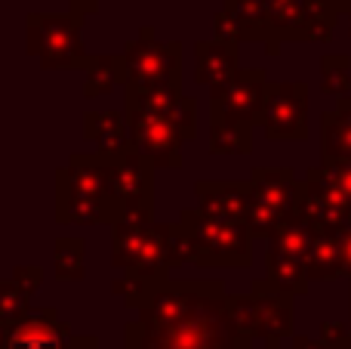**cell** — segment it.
I'll use <instances>...</instances> for the list:
<instances>
[{"instance_id": "cell-1", "label": "cell", "mask_w": 351, "mask_h": 349, "mask_svg": "<svg viewBox=\"0 0 351 349\" xmlns=\"http://www.w3.org/2000/svg\"><path fill=\"white\" fill-rule=\"evenodd\" d=\"M228 315L219 278H164L127 325V349H250Z\"/></svg>"}, {"instance_id": "cell-2", "label": "cell", "mask_w": 351, "mask_h": 349, "mask_svg": "<svg viewBox=\"0 0 351 349\" xmlns=\"http://www.w3.org/2000/svg\"><path fill=\"white\" fill-rule=\"evenodd\" d=\"M56 216L62 223H114L117 204L111 195L108 161L102 152L77 155L59 170L56 183Z\"/></svg>"}, {"instance_id": "cell-3", "label": "cell", "mask_w": 351, "mask_h": 349, "mask_svg": "<svg viewBox=\"0 0 351 349\" xmlns=\"http://www.w3.org/2000/svg\"><path fill=\"white\" fill-rule=\"evenodd\" d=\"M179 226L188 238V263L200 269H247L253 263V235L241 220L206 216L197 207L182 210Z\"/></svg>"}, {"instance_id": "cell-4", "label": "cell", "mask_w": 351, "mask_h": 349, "mask_svg": "<svg viewBox=\"0 0 351 349\" xmlns=\"http://www.w3.org/2000/svg\"><path fill=\"white\" fill-rule=\"evenodd\" d=\"M111 263L127 275L167 278V223H154V210L121 214L111 223Z\"/></svg>"}, {"instance_id": "cell-5", "label": "cell", "mask_w": 351, "mask_h": 349, "mask_svg": "<svg viewBox=\"0 0 351 349\" xmlns=\"http://www.w3.org/2000/svg\"><path fill=\"white\" fill-rule=\"evenodd\" d=\"M247 229L253 238H271L302 207V177L293 167H253L250 170Z\"/></svg>"}, {"instance_id": "cell-6", "label": "cell", "mask_w": 351, "mask_h": 349, "mask_svg": "<svg viewBox=\"0 0 351 349\" xmlns=\"http://www.w3.org/2000/svg\"><path fill=\"white\" fill-rule=\"evenodd\" d=\"M268 6V56H278L280 43H327L339 10L330 0H265Z\"/></svg>"}, {"instance_id": "cell-7", "label": "cell", "mask_w": 351, "mask_h": 349, "mask_svg": "<svg viewBox=\"0 0 351 349\" xmlns=\"http://www.w3.org/2000/svg\"><path fill=\"white\" fill-rule=\"evenodd\" d=\"M315 232L317 229H311L308 223L302 220V214H296L268 238L265 278L271 288L284 291V294H290V297L308 294L311 282H308V275H305V260H308Z\"/></svg>"}, {"instance_id": "cell-8", "label": "cell", "mask_w": 351, "mask_h": 349, "mask_svg": "<svg viewBox=\"0 0 351 349\" xmlns=\"http://www.w3.org/2000/svg\"><path fill=\"white\" fill-rule=\"evenodd\" d=\"M77 12H34L28 16V53L43 62V68H86L90 56L84 49Z\"/></svg>"}, {"instance_id": "cell-9", "label": "cell", "mask_w": 351, "mask_h": 349, "mask_svg": "<svg viewBox=\"0 0 351 349\" xmlns=\"http://www.w3.org/2000/svg\"><path fill=\"white\" fill-rule=\"evenodd\" d=\"M123 59V84L130 90L154 87L164 80H179L182 74V43L179 41H158L154 28L145 25L136 41L127 43L121 53Z\"/></svg>"}, {"instance_id": "cell-10", "label": "cell", "mask_w": 351, "mask_h": 349, "mask_svg": "<svg viewBox=\"0 0 351 349\" xmlns=\"http://www.w3.org/2000/svg\"><path fill=\"white\" fill-rule=\"evenodd\" d=\"M259 127L268 142L308 139V84H299V80L271 84L268 80Z\"/></svg>"}, {"instance_id": "cell-11", "label": "cell", "mask_w": 351, "mask_h": 349, "mask_svg": "<svg viewBox=\"0 0 351 349\" xmlns=\"http://www.w3.org/2000/svg\"><path fill=\"white\" fill-rule=\"evenodd\" d=\"M108 161L111 195L117 204V216L133 210H154V164L136 148L102 152Z\"/></svg>"}, {"instance_id": "cell-12", "label": "cell", "mask_w": 351, "mask_h": 349, "mask_svg": "<svg viewBox=\"0 0 351 349\" xmlns=\"http://www.w3.org/2000/svg\"><path fill=\"white\" fill-rule=\"evenodd\" d=\"M130 130V148L145 155L154 167L176 170L182 167L185 136L176 127L173 115H145V111H123Z\"/></svg>"}, {"instance_id": "cell-13", "label": "cell", "mask_w": 351, "mask_h": 349, "mask_svg": "<svg viewBox=\"0 0 351 349\" xmlns=\"http://www.w3.org/2000/svg\"><path fill=\"white\" fill-rule=\"evenodd\" d=\"M265 87H268L265 68H237V74L228 84L210 93V115L256 127L262 105H265Z\"/></svg>"}, {"instance_id": "cell-14", "label": "cell", "mask_w": 351, "mask_h": 349, "mask_svg": "<svg viewBox=\"0 0 351 349\" xmlns=\"http://www.w3.org/2000/svg\"><path fill=\"white\" fill-rule=\"evenodd\" d=\"M299 214L317 232L321 229H342L346 223H351V204L333 189L321 164L308 167L302 177V207H299Z\"/></svg>"}, {"instance_id": "cell-15", "label": "cell", "mask_w": 351, "mask_h": 349, "mask_svg": "<svg viewBox=\"0 0 351 349\" xmlns=\"http://www.w3.org/2000/svg\"><path fill=\"white\" fill-rule=\"evenodd\" d=\"M253 303H256V325H259V340L265 349H280V340L293 337V325H296V297L284 294V291L271 288L268 278L253 282Z\"/></svg>"}, {"instance_id": "cell-16", "label": "cell", "mask_w": 351, "mask_h": 349, "mask_svg": "<svg viewBox=\"0 0 351 349\" xmlns=\"http://www.w3.org/2000/svg\"><path fill=\"white\" fill-rule=\"evenodd\" d=\"M241 43L225 41V37H210V41L194 43V80L206 87V93L225 87L241 68Z\"/></svg>"}, {"instance_id": "cell-17", "label": "cell", "mask_w": 351, "mask_h": 349, "mask_svg": "<svg viewBox=\"0 0 351 349\" xmlns=\"http://www.w3.org/2000/svg\"><path fill=\"white\" fill-rule=\"evenodd\" d=\"M68 328L56 319L53 309L34 315H22L3 334V349H65Z\"/></svg>"}, {"instance_id": "cell-18", "label": "cell", "mask_w": 351, "mask_h": 349, "mask_svg": "<svg viewBox=\"0 0 351 349\" xmlns=\"http://www.w3.org/2000/svg\"><path fill=\"white\" fill-rule=\"evenodd\" d=\"M197 210L219 220H241L247 223L250 207V185L247 183H222V179H200L194 183Z\"/></svg>"}, {"instance_id": "cell-19", "label": "cell", "mask_w": 351, "mask_h": 349, "mask_svg": "<svg viewBox=\"0 0 351 349\" xmlns=\"http://www.w3.org/2000/svg\"><path fill=\"white\" fill-rule=\"evenodd\" d=\"M351 158V99L342 96L321 115V161Z\"/></svg>"}, {"instance_id": "cell-20", "label": "cell", "mask_w": 351, "mask_h": 349, "mask_svg": "<svg viewBox=\"0 0 351 349\" xmlns=\"http://www.w3.org/2000/svg\"><path fill=\"white\" fill-rule=\"evenodd\" d=\"M305 275L308 282H336L342 275V241L339 229H321L315 232L308 260H305Z\"/></svg>"}, {"instance_id": "cell-21", "label": "cell", "mask_w": 351, "mask_h": 349, "mask_svg": "<svg viewBox=\"0 0 351 349\" xmlns=\"http://www.w3.org/2000/svg\"><path fill=\"white\" fill-rule=\"evenodd\" d=\"M86 130L84 136L99 148V152H121L130 146V130H127V115L123 111H90L84 117Z\"/></svg>"}, {"instance_id": "cell-22", "label": "cell", "mask_w": 351, "mask_h": 349, "mask_svg": "<svg viewBox=\"0 0 351 349\" xmlns=\"http://www.w3.org/2000/svg\"><path fill=\"white\" fill-rule=\"evenodd\" d=\"M210 152L213 155H250L253 152V127L241 121L210 115Z\"/></svg>"}, {"instance_id": "cell-23", "label": "cell", "mask_w": 351, "mask_h": 349, "mask_svg": "<svg viewBox=\"0 0 351 349\" xmlns=\"http://www.w3.org/2000/svg\"><path fill=\"white\" fill-rule=\"evenodd\" d=\"M117 84H123V59L121 56H90L86 62V99H99L111 93Z\"/></svg>"}, {"instance_id": "cell-24", "label": "cell", "mask_w": 351, "mask_h": 349, "mask_svg": "<svg viewBox=\"0 0 351 349\" xmlns=\"http://www.w3.org/2000/svg\"><path fill=\"white\" fill-rule=\"evenodd\" d=\"M321 90L327 96H348L351 90V59L339 53L321 56Z\"/></svg>"}, {"instance_id": "cell-25", "label": "cell", "mask_w": 351, "mask_h": 349, "mask_svg": "<svg viewBox=\"0 0 351 349\" xmlns=\"http://www.w3.org/2000/svg\"><path fill=\"white\" fill-rule=\"evenodd\" d=\"M86 245L80 238H59L56 241V278L62 282H80L84 278Z\"/></svg>"}, {"instance_id": "cell-26", "label": "cell", "mask_w": 351, "mask_h": 349, "mask_svg": "<svg viewBox=\"0 0 351 349\" xmlns=\"http://www.w3.org/2000/svg\"><path fill=\"white\" fill-rule=\"evenodd\" d=\"M228 315H231V322H234L237 334H241L247 344H253V340L259 337L253 294H228Z\"/></svg>"}, {"instance_id": "cell-27", "label": "cell", "mask_w": 351, "mask_h": 349, "mask_svg": "<svg viewBox=\"0 0 351 349\" xmlns=\"http://www.w3.org/2000/svg\"><path fill=\"white\" fill-rule=\"evenodd\" d=\"M28 291H22L16 282H0V325L10 328L28 309Z\"/></svg>"}, {"instance_id": "cell-28", "label": "cell", "mask_w": 351, "mask_h": 349, "mask_svg": "<svg viewBox=\"0 0 351 349\" xmlns=\"http://www.w3.org/2000/svg\"><path fill=\"white\" fill-rule=\"evenodd\" d=\"M327 179L333 183V189L351 204V158H336V161H321Z\"/></svg>"}, {"instance_id": "cell-29", "label": "cell", "mask_w": 351, "mask_h": 349, "mask_svg": "<svg viewBox=\"0 0 351 349\" xmlns=\"http://www.w3.org/2000/svg\"><path fill=\"white\" fill-rule=\"evenodd\" d=\"M321 340L333 349H348V322H324Z\"/></svg>"}, {"instance_id": "cell-30", "label": "cell", "mask_w": 351, "mask_h": 349, "mask_svg": "<svg viewBox=\"0 0 351 349\" xmlns=\"http://www.w3.org/2000/svg\"><path fill=\"white\" fill-rule=\"evenodd\" d=\"M40 275H43V272L37 269V266H25V269H16V278H12V282H16L22 291H28V294H34V291L40 288V282H43Z\"/></svg>"}, {"instance_id": "cell-31", "label": "cell", "mask_w": 351, "mask_h": 349, "mask_svg": "<svg viewBox=\"0 0 351 349\" xmlns=\"http://www.w3.org/2000/svg\"><path fill=\"white\" fill-rule=\"evenodd\" d=\"M339 241H342V275L351 278V223L339 229Z\"/></svg>"}, {"instance_id": "cell-32", "label": "cell", "mask_w": 351, "mask_h": 349, "mask_svg": "<svg viewBox=\"0 0 351 349\" xmlns=\"http://www.w3.org/2000/svg\"><path fill=\"white\" fill-rule=\"evenodd\" d=\"M293 349H333V346L324 344L321 337H302V334H293Z\"/></svg>"}, {"instance_id": "cell-33", "label": "cell", "mask_w": 351, "mask_h": 349, "mask_svg": "<svg viewBox=\"0 0 351 349\" xmlns=\"http://www.w3.org/2000/svg\"><path fill=\"white\" fill-rule=\"evenodd\" d=\"M65 3H71V12H77V16H90L99 10V0H65Z\"/></svg>"}, {"instance_id": "cell-34", "label": "cell", "mask_w": 351, "mask_h": 349, "mask_svg": "<svg viewBox=\"0 0 351 349\" xmlns=\"http://www.w3.org/2000/svg\"><path fill=\"white\" fill-rule=\"evenodd\" d=\"M65 349H99L96 337H68Z\"/></svg>"}, {"instance_id": "cell-35", "label": "cell", "mask_w": 351, "mask_h": 349, "mask_svg": "<svg viewBox=\"0 0 351 349\" xmlns=\"http://www.w3.org/2000/svg\"><path fill=\"white\" fill-rule=\"evenodd\" d=\"M330 3H333L336 10H339V16H342V12H348V10H351V0H330Z\"/></svg>"}, {"instance_id": "cell-36", "label": "cell", "mask_w": 351, "mask_h": 349, "mask_svg": "<svg viewBox=\"0 0 351 349\" xmlns=\"http://www.w3.org/2000/svg\"><path fill=\"white\" fill-rule=\"evenodd\" d=\"M342 16L348 19V34H351V10H348V12H342Z\"/></svg>"}, {"instance_id": "cell-37", "label": "cell", "mask_w": 351, "mask_h": 349, "mask_svg": "<svg viewBox=\"0 0 351 349\" xmlns=\"http://www.w3.org/2000/svg\"><path fill=\"white\" fill-rule=\"evenodd\" d=\"M348 349H351V322H348Z\"/></svg>"}, {"instance_id": "cell-38", "label": "cell", "mask_w": 351, "mask_h": 349, "mask_svg": "<svg viewBox=\"0 0 351 349\" xmlns=\"http://www.w3.org/2000/svg\"><path fill=\"white\" fill-rule=\"evenodd\" d=\"M348 313H351V306H348Z\"/></svg>"}]
</instances>
